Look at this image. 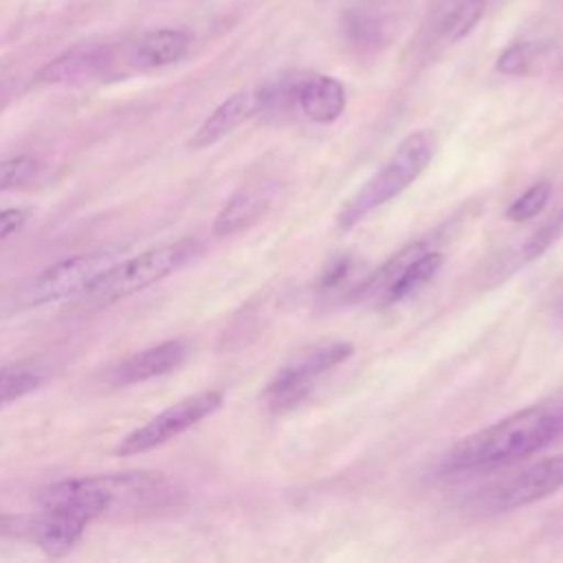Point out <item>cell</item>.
I'll return each mask as SVG.
<instances>
[{
	"label": "cell",
	"instance_id": "30bf717a",
	"mask_svg": "<svg viewBox=\"0 0 563 563\" xmlns=\"http://www.w3.org/2000/svg\"><path fill=\"white\" fill-rule=\"evenodd\" d=\"M187 343L183 339H169L158 345L145 347L141 352H134L125 361H121L112 372H110V383L114 387H128L136 385L156 376H165L174 372L176 367L183 365L187 358Z\"/></svg>",
	"mask_w": 563,
	"mask_h": 563
},
{
	"label": "cell",
	"instance_id": "7a4b0ae2",
	"mask_svg": "<svg viewBox=\"0 0 563 563\" xmlns=\"http://www.w3.org/2000/svg\"><path fill=\"white\" fill-rule=\"evenodd\" d=\"M202 253V244L194 238H183L169 244L152 246L134 257L117 260L99 273L79 295L88 308H101L121 301L187 266Z\"/></svg>",
	"mask_w": 563,
	"mask_h": 563
},
{
	"label": "cell",
	"instance_id": "6da1fadb",
	"mask_svg": "<svg viewBox=\"0 0 563 563\" xmlns=\"http://www.w3.org/2000/svg\"><path fill=\"white\" fill-rule=\"evenodd\" d=\"M563 438V405H534L462 438L442 462L449 473L528 457Z\"/></svg>",
	"mask_w": 563,
	"mask_h": 563
},
{
	"label": "cell",
	"instance_id": "3957f363",
	"mask_svg": "<svg viewBox=\"0 0 563 563\" xmlns=\"http://www.w3.org/2000/svg\"><path fill=\"white\" fill-rule=\"evenodd\" d=\"M435 150L438 136L431 130H416L405 136L387 163L339 209L336 227L347 231L374 209L402 194L429 167Z\"/></svg>",
	"mask_w": 563,
	"mask_h": 563
},
{
	"label": "cell",
	"instance_id": "2e32d148",
	"mask_svg": "<svg viewBox=\"0 0 563 563\" xmlns=\"http://www.w3.org/2000/svg\"><path fill=\"white\" fill-rule=\"evenodd\" d=\"M189 46V35L180 29L147 31L132 51V62L139 68H161L178 62Z\"/></svg>",
	"mask_w": 563,
	"mask_h": 563
},
{
	"label": "cell",
	"instance_id": "ba28073f",
	"mask_svg": "<svg viewBox=\"0 0 563 563\" xmlns=\"http://www.w3.org/2000/svg\"><path fill=\"white\" fill-rule=\"evenodd\" d=\"M35 504L40 506V510L64 512L81 519L84 523H90L92 519L103 517L110 510V497L99 482V475L46 484L35 493Z\"/></svg>",
	"mask_w": 563,
	"mask_h": 563
},
{
	"label": "cell",
	"instance_id": "44dd1931",
	"mask_svg": "<svg viewBox=\"0 0 563 563\" xmlns=\"http://www.w3.org/2000/svg\"><path fill=\"white\" fill-rule=\"evenodd\" d=\"M37 169H40L37 161L26 154L0 161V191L18 189L31 183L37 176Z\"/></svg>",
	"mask_w": 563,
	"mask_h": 563
},
{
	"label": "cell",
	"instance_id": "484cf974",
	"mask_svg": "<svg viewBox=\"0 0 563 563\" xmlns=\"http://www.w3.org/2000/svg\"><path fill=\"white\" fill-rule=\"evenodd\" d=\"M556 312H559V317L563 319V292H561V297H559V306H556Z\"/></svg>",
	"mask_w": 563,
	"mask_h": 563
},
{
	"label": "cell",
	"instance_id": "cb8c5ba5",
	"mask_svg": "<svg viewBox=\"0 0 563 563\" xmlns=\"http://www.w3.org/2000/svg\"><path fill=\"white\" fill-rule=\"evenodd\" d=\"M29 209L24 207H9L0 211V242L7 240L9 235H13L15 231H20L26 220H29Z\"/></svg>",
	"mask_w": 563,
	"mask_h": 563
},
{
	"label": "cell",
	"instance_id": "5bb4252c",
	"mask_svg": "<svg viewBox=\"0 0 563 563\" xmlns=\"http://www.w3.org/2000/svg\"><path fill=\"white\" fill-rule=\"evenodd\" d=\"M108 51L106 48H73L62 53L59 57L46 62L35 79L40 84H75L99 75L108 66Z\"/></svg>",
	"mask_w": 563,
	"mask_h": 563
},
{
	"label": "cell",
	"instance_id": "4fadbf2b",
	"mask_svg": "<svg viewBox=\"0 0 563 563\" xmlns=\"http://www.w3.org/2000/svg\"><path fill=\"white\" fill-rule=\"evenodd\" d=\"M86 526L88 523L70 515L40 510L37 515H33L29 541L35 543L48 556H64L77 545Z\"/></svg>",
	"mask_w": 563,
	"mask_h": 563
},
{
	"label": "cell",
	"instance_id": "e0dca14e",
	"mask_svg": "<svg viewBox=\"0 0 563 563\" xmlns=\"http://www.w3.org/2000/svg\"><path fill=\"white\" fill-rule=\"evenodd\" d=\"M442 264H444V255L438 251L427 249V251L418 253L387 284V288L383 290V303H396V301L413 295L416 290H420L427 282H431L438 275Z\"/></svg>",
	"mask_w": 563,
	"mask_h": 563
},
{
	"label": "cell",
	"instance_id": "ac0fdd59",
	"mask_svg": "<svg viewBox=\"0 0 563 563\" xmlns=\"http://www.w3.org/2000/svg\"><path fill=\"white\" fill-rule=\"evenodd\" d=\"M552 194V185L548 180H537L534 185H530L506 211V218L512 222H528L532 218H537L539 211H543V207L548 205Z\"/></svg>",
	"mask_w": 563,
	"mask_h": 563
},
{
	"label": "cell",
	"instance_id": "8992f818",
	"mask_svg": "<svg viewBox=\"0 0 563 563\" xmlns=\"http://www.w3.org/2000/svg\"><path fill=\"white\" fill-rule=\"evenodd\" d=\"M352 352L354 347L347 341H330L308 350L275 374L262 394L264 400L271 409H288L297 405L321 374L343 363Z\"/></svg>",
	"mask_w": 563,
	"mask_h": 563
},
{
	"label": "cell",
	"instance_id": "ffe728a7",
	"mask_svg": "<svg viewBox=\"0 0 563 563\" xmlns=\"http://www.w3.org/2000/svg\"><path fill=\"white\" fill-rule=\"evenodd\" d=\"M40 387V376L31 369L4 367L0 369V407L35 391Z\"/></svg>",
	"mask_w": 563,
	"mask_h": 563
},
{
	"label": "cell",
	"instance_id": "277c9868",
	"mask_svg": "<svg viewBox=\"0 0 563 563\" xmlns=\"http://www.w3.org/2000/svg\"><path fill=\"white\" fill-rule=\"evenodd\" d=\"M117 257L119 249H99L62 260L44 268L33 279H29L18 295V303L24 308H37L53 301L77 297L99 273L114 264Z\"/></svg>",
	"mask_w": 563,
	"mask_h": 563
},
{
	"label": "cell",
	"instance_id": "9a60e30c",
	"mask_svg": "<svg viewBox=\"0 0 563 563\" xmlns=\"http://www.w3.org/2000/svg\"><path fill=\"white\" fill-rule=\"evenodd\" d=\"M486 0H440L431 13V33L444 44L468 35L484 13Z\"/></svg>",
	"mask_w": 563,
	"mask_h": 563
},
{
	"label": "cell",
	"instance_id": "7402d4cb",
	"mask_svg": "<svg viewBox=\"0 0 563 563\" xmlns=\"http://www.w3.org/2000/svg\"><path fill=\"white\" fill-rule=\"evenodd\" d=\"M33 515H0V541H29Z\"/></svg>",
	"mask_w": 563,
	"mask_h": 563
},
{
	"label": "cell",
	"instance_id": "d4e9b609",
	"mask_svg": "<svg viewBox=\"0 0 563 563\" xmlns=\"http://www.w3.org/2000/svg\"><path fill=\"white\" fill-rule=\"evenodd\" d=\"M350 268H352V262H350L347 257H341V260L332 262V264L323 271V275H321V279H319V288H321V290H330V288L339 286V284L347 277Z\"/></svg>",
	"mask_w": 563,
	"mask_h": 563
},
{
	"label": "cell",
	"instance_id": "9c48e42d",
	"mask_svg": "<svg viewBox=\"0 0 563 563\" xmlns=\"http://www.w3.org/2000/svg\"><path fill=\"white\" fill-rule=\"evenodd\" d=\"M264 112V92L262 88L255 90H240L231 97H227L189 136L191 150H205L218 141H222L227 134H231L235 128H240L251 117Z\"/></svg>",
	"mask_w": 563,
	"mask_h": 563
},
{
	"label": "cell",
	"instance_id": "8fae6325",
	"mask_svg": "<svg viewBox=\"0 0 563 563\" xmlns=\"http://www.w3.org/2000/svg\"><path fill=\"white\" fill-rule=\"evenodd\" d=\"M279 185L273 180H257L235 191L213 220V235L227 238L255 224L273 207Z\"/></svg>",
	"mask_w": 563,
	"mask_h": 563
},
{
	"label": "cell",
	"instance_id": "d6986e66",
	"mask_svg": "<svg viewBox=\"0 0 563 563\" xmlns=\"http://www.w3.org/2000/svg\"><path fill=\"white\" fill-rule=\"evenodd\" d=\"M543 44L539 42H519L508 46L499 57H497V70L504 75H523L532 68V64L541 57Z\"/></svg>",
	"mask_w": 563,
	"mask_h": 563
},
{
	"label": "cell",
	"instance_id": "52a82bcc",
	"mask_svg": "<svg viewBox=\"0 0 563 563\" xmlns=\"http://www.w3.org/2000/svg\"><path fill=\"white\" fill-rule=\"evenodd\" d=\"M563 486V455L541 460L501 482H497L486 501L493 510H515L534 504Z\"/></svg>",
	"mask_w": 563,
	"mask_h": 563
},
{
	"label": "cell",
	"instance_id": "5b68a950",
	"mask_svg": "<svg viewBox=\"0 0 563 563\" xmlns=\"http://www.w3.org/2000/svg\"><path fill=\"white\" fill-rule=\"evenodd\" d=\"M224 402V394L218 389H205L198 394H191L174 405H169L165 411L141 424L139 429L130 431L121 442L117 444L114 453L121 457H132L139 453H147L176 435L185 433L213 411H218Z\"/></svg>",
	"mask_w": 563,
	"mask_h": 563
},
{
	"label": "cell",
	"instance_id": "7c38bea8",
	"mask_svg": "<svg viewBox=\"0 0 563 563\" xmlns=\"http://www.w3.org/2000/svg\"><path fill=\"white\" fill-rule=\"evenodd\" d=\"M295 103L310 121L332 123L345 110V88L334 77H306L295 86Z\"/></svg>",
	"mask_w": 563,
	"mask_h": 563
},
{
	"label": "cell",
	"instance_id": "603a6c76",
	"mask_svg": "<svg viewBox=\"0 0 563 563\" xmlns=\"http://www.w3.org/2000/svg\"><path fill=\"white\" fill-rule=\"evenodd\" d=\"M561 229H563V222H561V220H552L550 224L541 227V229L526 242V260H532V257L541 255V253L552 244V240L561 233Z\"/></svg>",
	"mask_w": 563,
	"mask_h": 563
}]
</instances>
